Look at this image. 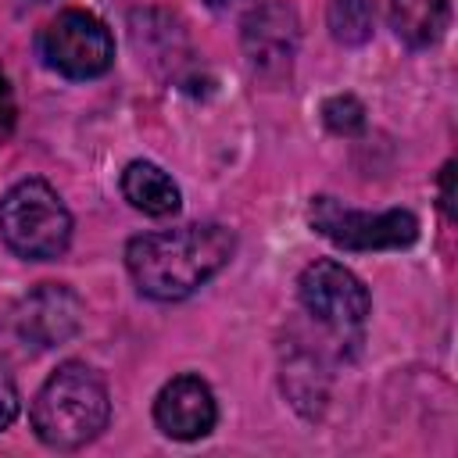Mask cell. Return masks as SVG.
Masks as SVG:
<instances>
[{
	"instance_id": "6da1fadb",
	"label": "cell",
	"mask_w": 458,
	"mask_h": 458,
	"mask_svg": "<svg viewBox=\"0 0 458 458\" xmlns=\"http://www.w3.org/2000/svg\"><path fill=\"white\" fill-rule=\"evenodd\" d=\"M236 250V236L218 222H193L143 233L125 247V268L150 301H182L218 276Z\"/></svg>"
},
{
	"instance_id": "7a4b0ae2",
	"label": "cell",
	"mask_w": 458,
	"mask_h": 458,
	"mask_svg": "<svg viewBox=\"0 0 458 458\" xmlns=\"http://www.w3.org/2000/svg\"><path fill=\"white\" fill-rule=\"evenodd\" d=\"M111 419V397L104 379L82 365L64 361L50 372L32 401V429L54 451H75L100 437Z\"/></svg>"
},
{
	"instance_id": "3957f363",
	"label": "cell",
	"mask_w": 458,
	"mask_h": 458,
	"mask_svg": "<svg viewBox=\"0 0 458 458\" xmlns=\"http://www.w3.org/2000/svg\"><path fill=\"white\" fill-rule=\"evenodd\" d=\"M0 236L29 261H54L72 243V215L43 179H21L0 200Z\"/></svg>"
},
{
	"instance_id": "277c9868",
	"label": "cell",
	"mask_w": 458,
	"mask_h": 458,
	"mask_svg": "<svg viewBox=\"0 0 458 458\" xmlns=\"http://www.w3.org/2000/svg\"><path fill=\"white\" fill-rule=\"evenodd\" d=\"M308 222L344 250H401L419 240V218L404 208L372 215L344 208L336 197H315L308 208Z\"/></svg>"
},
{
	"instance_id": "5b68a950",
	"label": "cell",
	"mask_w": 458,
	"mask_h": 458,
	"mask_svg": "<svg viewBox=\"0 0 458 458\" xmlns=\"http://www.w3.org/2000/svg\"><path fill=\"white\" fill-rule=\"evenodd\" d=\"M39 54L64 79H97L114 61V39L97 14L68 7L43 29Z\"/></svg>"
},
{
	"instance_id": "8992f818",
	"label": "cell",
	"mask_w": 458,
	"mask_h": 458,
	"mask_svg": "<svg viewBox=\"0 0 458 458\" xmlns=\"http://www.w3.org/2000/svg\"><path fill=\"white\" fill-rule=\"evenodd\" d=\"M297 293H301L304 311L318 318L322 326H329L333 333L358 329L372 311V297L365 283L333 258L311 261L297 279Z\"/></svg>"
},
{
	"instance_id": "52a82bcc",
	"label": "cell",
	"mask_w": 458,
	"mask_h": 458,
	"mask_svg": "<svg viewBox=\"0 0 458 458\" xmlns=\"http://www.w3.org/2000/svg\"><path fill=\"white\" fill-rule=\"evenodd\" d=\"M82 315L86 308L72 286L43 283L32 293H25L21 304L14 308V333L25 347L50 351V347L68 344L82 329Z\"/></svg>"
},
{
	"instance_id": "ba28073f",
	"label": "cell",
	"mask_w": 458,
	"mask_h": 458,
	"mask_svg": "<svg viewBox=\"0 0 458 458\" xmlns=\"http://www.w3.org/2000/svg\"><path fill=\"white\" fill-rule=\"evenodd\" d=\"M243 54L261 75L290 72L301 43V18L286 0H265L243 18Z\"/></svg>"
},
{
	"instance_id": "9c48e42d",
	"label": "cell",
	"mask_w": 458,
	"mask_h": 458,
	"mask_svg": "<svg viewBox=\"0 0 458 458\" xmlns=\"http://www.w3.org/2000/svg\"><path fill=\"white\" fill-rule=\"evenodd\" d=\"M215 394L200 376H175L154 401V422L172 440H200L215 429Z\"/></svg>"
},
{
	"instance_id": "30bf717a",
	"label": "cell",
	"mask_w": 458,
	"mask_h": 458,
	"mask_svg": "<svg viewBox=\"0 0 458 458\" xmlns=\"http://www.w3.org/2000/svg\"><path fill=\"white\" fill-rule=\"evenodd\" d=\"M122 193L136 211L154 218H168L182 208V193L175 179L154 161H129L122 172Z\"/></svg>"
},
{
	"instance_id": "8fae6325",
	"label": "cell",
	"mask_w": 458,
	"mask_h": 458,
	"mask_svg": "<svg viewBox=\"0 0 458 458\" xmlns=\"http://www.w3.org/2000/svg\"><path fill=\"white\" fill-rule=\"evenodd\" d=\"M447 0H390V29L408 47H433L447 29Z\"/></svg>"
},
{
	"instance_id": "7c38bea8",
	"label": "cell",
	"mask_w": 458,
	"mask_h": 458,
	"mask_svg": "<svg viewBox=\"0 0 458 458\" xmlns=\"http://www.w3.org/2000/svg\"><path fill=\"white\" fill-rule=\"evenodd\" d=\"M326 21L336 43L361 47L376 32V0H333Z\"/></svg>"
},
{
	"instance_id": "4fadbf2b",
	"label": "cell",
	"mask_w": 458,
	"mask_h": 458,
	"mask_svg": "<svg viewBox=\"0 0 458 458\" xmlns=\"http://www.w3.org/2000/svg\"><path fill=\"white\" fill-rule=\"evenodd\" d=\"M322 122H326V129L336 132V136H354V132L365 129V107H361V100L351 97V93L329 97V100L322 104Z\"/></svg>"
},
{
	"instance_id": "5bb4252c",
	"label": "cell",
	"mask_w": 458,
	"mask_h": 458,
	"mask_svg": "<svg viewBox=\"0 0 458 458\" xmlns=\"http://www.w3.org/2000/svg\"><path fill=\"white\" fill-rule=\"evenodd\" d=\"M18 408H21L18 386H14L11 372H7V369H0V429H7V426L18 419Z\"/></svg>"
},
{
	"instance_id": "9a60e30c",
	"label": "cell",
	"mask_w": 458,
	"mask_h": 458,
	"mask_svg": "<svg viewBox=\"0 0 458 458\" xmlns=\"http://www.w3.org/2000/svg\"><path fill=\"white\" fill-rule=\"evenodd\" d=\"M11 129H14V93H11V82L0 68V140H7Z\"/></svg>"
},
{
	"instance_id": "2e32d148",
	"label": "cell",
	"mask_w": 458,
	"mask_h": 458,
	"mask_svg": "<svg viewBox=\"0 0 458 458\" xmlns=\"http://www.w3.org/2000/svg\"><path fill=\"white\" fill-rule=\"evenodd\" d=\"M440 208L447 218H454V161H447L440 172Z\"/></svg>"
},
{
	"instance_id": "e0dca14e",
	"label": "cell",
	"mask_w": 458,
	"mask_h": 458,
	"mask_svg": "<svg viewBox=\"0 0 458 458\" xmlns=\"http://www.w3.org/2000/svg\"><path fill=\"white\" fill-rule=\"evenodd\" d=\"M208 7H215V11H229V7H236L240 0H204Z\"/></svg>"
},
{
	"instance_id": "ac0fdd59",
	"label": "cell",
	"mask_w": 458,
	"mask_h": 458,
	"mask_svg": "<svg viewBox=\"0 0 458 458\" xmlns=\"http://www.w3.org/2000/svg\"><path fill=\"white\" fill-rule=\"evenodd\" d=\"M29 4H47V0H29Z\"/></svg>"
}]
</instances>
